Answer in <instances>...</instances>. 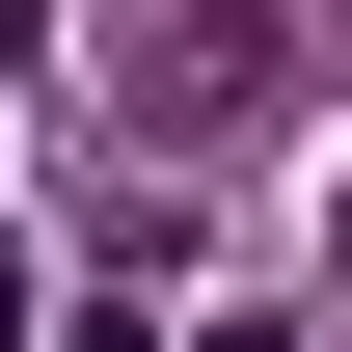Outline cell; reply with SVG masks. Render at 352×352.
Here are the masks:
<instances>
[{
	"instance_id": "3957f363",
	"label": "cell",
	"mask_w": 352,
	"mask_h": 352,
	"mask_svg": "<svg viewBox=\"0 0 352 352\" xmlns=\"http://www.w3.org/2000/svg\"><path fill=\"white\" fill-rule=\"evenodd\" d=\"M217 352H244V325H217Z\"/></svg>"
},
{
	"instance_id": "6da1fadb",
	"label": "cell",
	"mask_w": 352,
	"mask_h": 352,
	"mask_svg": "<svg viewBox=\"0 0 352 352\" xmlns=\"http://www.w3.org/2000/svg\"><path fill=\"white\" fill-rule=\"evenodd\" d=\"M109 82H135L163 163H244V135H298V82H325V0H109Z\"/></svg>"
},
{
	"instance_id": "7a4b0ae2",
	"label": "cell",
	"mask_w": 352,
	"mask_h": 352,
	"mask_svg": "<svg viewBox=\"0 0 352 352\" xmlns=\"http://www.w3.org/2000/svg\"><path fill=\"white\" fill-rule=\"evenodd\" d=\"M0 352H28V244H0Z\"/></svg>"
}]
</instances>
